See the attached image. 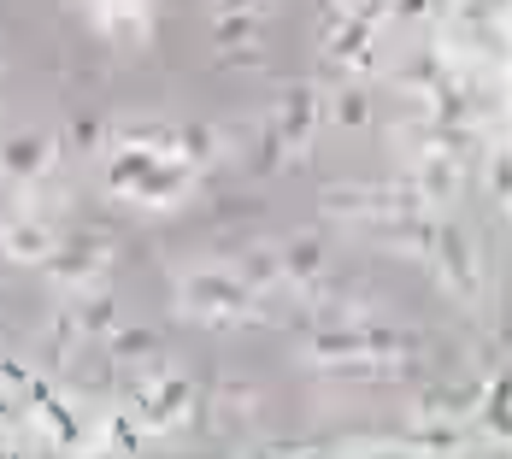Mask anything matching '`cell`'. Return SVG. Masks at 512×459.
I'll return each instance as SVG.
<instances>
[{
    "instance_id": "cell-11",
    "label": "cell",
    "mask_w": 512,
    "mask_h": 459,
    "mask_svg": "<svg viewBox=\"0 0 512 459\" xmlns=\"http://www.w3.org/2000/svg\"><path fill=\"white\" fill-rule=\"evenodd\" d=\"M460 177H465V159H454V153H418L412 195L418 201H448V195H460Z\"/></svg>"
},
{
    "instance_id": "cell-22",
    "label": "cell",
    "mask_w": 512,
    "mask_h": 459,
    "mask_svg": "<svg viewBox=\"0 0 512 459\" xmlns=\"http://www.w3.org/2000/svg\"><path fill=\"white\" fill-rule=\"evenodd\" d=\"M254 30H259V18H254V12H236V18H218V48H224V53H236V48H254Z\"/></svg>"
},
{
    "instance_id": "cell-20",
    "label": "cell",
    "mask_w": 512,
    "mask_h": 459,
    "mask_svg": "<svg viewBox=\"0 0 512 459\" xmlns=\"http://www.w3.org/2000/svg\"><path fill=\"white\" fill-rule=\"evenodd\" d=\"M477 401H483V430H507V383L501 377H489V383H477Z\"/></svg>"
},
{
    "instance_id": "cell-9",
    "label": "cell",
    "mask_w": 512,
    "mask_h": 459,
    "mask_svg": "<svg viewBox=\"0 0 512 459\" xmlns=\"http://www.w3.org/2000/svg\"><path fill=\"white\" fill-rule=\"evenodd\" d=\"M189 189H195V165H183V159L159 153L154 165H148V177L136 183V195H130V201H142V206H171V201H183Z\"/></svg>"
},
{
    "instance_id": "cell-19",
    "label": "cell",
    "mask_w": 512,
    "mask_h": 459,
    "mask_svg": "<svg viewBox=\"0 0 512 459\" xmlns=\"http://www.w3.org/2000/svg\"><path fill=\"white\" fill-rule=\"evenodd\" d=\"M30 395H36V407H42V418L53 424L59 448H77V442H83V436H77V418H71V412L59 407V401H53V389H42V383H30Z\"/></svg>"
},
{
    "instance_id": "cell-29",
    "label": "cell",
    "mask_w": 512,
    "mask_h": 459,
    "mask_svg": "<svg viewBox=\"0 0 512 459\" xmlns=\"http://www.w3.org/2000/svg\"><path fill=\"white\" fill-rule=\"evenodd\" d=\"M324 6H330V12H348V6H354V0H324Z\"/></svg>"
},
{
    "instance_id": "cell-26",
    "label": "cell",
    "mask_w": 512,
    "mask_h": 459,
    "mask_svg": "<svg viewBox=\"0 0 512 459\" xmlns=\"http://www.w3.org/2000/svg\"><path fill=\"white\" fill-rule=\"evenodd\" d=\"M418 448H436V454H448V448H460V436H454V430H424V436H418Z\"/></svg>"
},
{
    "instance_id": "cell-21",
    "label": "cell",
    "mask_w": 512,
    "mask_h": 459,
    "mask_svg": "<svg viewBox=\"0 0 512 459\" xmlns=\"http://www.w3.org/2000/svg\"><path fill=\"white\" fill-rule=\"evenodd\" d=\"M148 354H159V336H148V330H112V359L118 365L148 359Z\"/></svg>"
},
{
    "instance_id": "cell-13",
    "label": "cell",
    "mask_w": 512,
    "mask_h": 459,
    "mask_svg": "<svg viewBox=\"0 0 512 459\" xmlns=\"http://www.w3.org/2000/svg\"><path fill=\"white\" fill-rule=\"evenodd\" d=\"M312 359H318V365L365 359V324H324V330L312 336Z\"/></svg>"
},
{
    "instance_id": "cell-7",
    "label": "cell",
    "mask_w": 512,
    "mask_h": 459,
    "mask_svg": "<svg viewBox=\"0 0 512 459\" xmlns=\"http://www.w3.org/2000/svg\"><path fill=\"white\" fill-rule=\"evenodd\" d=\"M53 224L48 218H36V212H12V218H0V254L18 259V265H42L53 254Z\"/></svg>"
},
{
    "instance_id": "cell-1",
    "label": "cell",
    "mask_w": 512,
    "mask_h": 459,
    "mask_svg": "<svg viewBox=\"0 0 512 459\" xmlns=\"http://www.w3.org/2000/svg\"><path fill=\"white\" fill-rule=\"evenodd\" d=\"M183 312L212 318V324H236V318H254V289L230 271H201L183 283Z\"/></svg>"
},
{
    "instance_id": "cell-25",
    "label": "cell",
    "mask_w": 512,
    "mask_h": 459,
    "mask_svg": "<svg viewBox=\"0 0 512 459\" xmlns=\"http://www.w3.org/2000/svg\"><path fill=\"white\" fill-rule=\"evenodd\" d=\"M336 118H342V124H365V95H359V89H348V95L336 101Z\"/></svg>"
},
{
    "instance_id": "cell-16",
    "label": "cell",
    "mask_w": 512,
    "mask_h": 459,
    "mask_svg": "<svg viewBox=\"0 0 512 459\" xmlns=\"http://www.w3.org/2000/svg\"><path fill=\"white\" fill-rule=\"evenodd\" d=\"M118 148H148V153H171L177 148V124H124L112 136Z\"/></svg>"
},
{
    "instance_id": "cell-15",
    "label": "cell",
    "mask_w": 512,
    "mask_h": 459,
    "mask_svg": "<svg viewBox=\"0 0 512 459\" xmlns=\"http://www.w3.org/2000/svg\"><path fill=\"white\" fill-rule=\"evenodd\" d=\"M171 159H183V165H212L218 159V130L212 124H177V148H171Z\"/></svg>"
},
{
    "instance_id": "cell-14",
    "label": "cell",
    "mask_w": 512,
    "mask_h": 459,
    "mask_svg": "<svg viewBox=\"0 0 512 459\" xmlns=\"http://www.w3.org/2000/svg\"><path fill=\"white\" fill-rule=\"evenodd\" d=\"M418 412H424L430 424L460 418V412H477V383H430L424 401H418Z\"/></svg>"
},
{
    "instance_id": "cell-18",
    "label": "cell",
    "mask_w": 512,
    "mask_h": 459,
    "mask_svg": "<svg viewBox=\"0 0 512 459\" xmlns=\"http://www.w3.org/2000/svg\"><path fill=\"white\" fill-rule=\"evenodd\" d=\"M71 318H77V330H83V336H112V295H106V283H95V289H89V301L77 306Z\"/></svg>"
},
{
    "instance_id": "cell-4",
    "label": "cell",
    "mask_w": 512,
    "mask_h": 459,
    "mask_svg": "<svg viewBox=\"0 0 512 459\" xmlns=\"http://www.w3.org/2000/svg\"><path fill=\"white\" fill-rule=\"evenodd\" d=\"M430 265L442 271V283L460 295V301H477L483 295V271H477V254H471V242H465L460 230H436V242H430Z\"/></svg>"
},
{
    "instance_id": "cell-8",
    "label": "cell",
    "mask_w": 512,
    "mask_h": 459,
    "mask_svg": "<svg viewBox=\"0 0 512 459\" xmlns=\"http://www.w3.org/2000/svg\"><path fill=\"white\" fill-rule=\"evenodd\" d=\"M95 24H101L106 42L136 48V42L154 36V6L148 0H95Z\"/></svg>"
},
{
    "instance_id": "cell-23",
    "label": "cell",
    "mask_w": 512,
    "mask_h": 459,
    "mask_svg": "<svg viewBox=\"0 0 512 459\" xmlns=\"http://www.w3.org/2000/svg\"><path fill=\"white\" fill-rule=\"evenodd\" d=\"M112 448H118V454H136V448H142L136 418H112Z\"/></svg>"
},
{
    "instance_id": "cell-10",
    "label": "cell",
    "mask_w": 512,
    "mask_h": 459,
    "mask_svg": "<svg viewBox=\"0 0 512 459\" xmlns=\"http://www.w3.org/2000/svg\"><path fill=\"white\" fill-rule=\"evenodd\" d=\"M312 118H318V95H312L307 83H295V89L283 95V106H277V118H271V130H277L283 153H301V148H307Z\"/></svg>"
},
{
    "instance_id": "cell-17",
    "label": "cell",
    "mask_w": 512,
    "mask_h": 459,
    "mask_svg": "<svg viewBox=\"0 0 512 459\" xmlns=\"http://www.w3.org/2000/svg\"><path fill=\"white\" fill-rule=\"evenodd\" d=\"M236 277H242V283H248V289H277V283H283V259L277 254H265V248H248V254H242V271H236Z\"/></svg>"
},
{
    "instance_id": "cell-3",
    "label": "cell",
    "mask_w": 512,
    "mask_h": 459,
    "mask_svg": "<svg viewBox=\"0 0 512 459\" xmlns=\"http://www.w3.org/2000/svg\"><path fill=\"white\" fill-rule=\"evenodd\" d=\"M42 271L65 289H95V283H106V248H95L89 236H65V242H53Z\"/></svg>"
},
{
    "instance_id": "cell-2",
    "label": "cell",
    "mask_w": 512,
    "mask_h": 459,
    "mask_svg": "<svg viewBox=\"0 0 512 459\" xmlns=\"http://www.w3.org/2000/svg\"><path fill=\"white\" fill-rule=\"evenodd\" d=\"M136 407H142V430L148 436L183 430L189 412H195V383L189 377H142L136 383Z\"/></svg>"
},
{
    "instance_id": "cell-24",
    "label": "cell",
    "mask_w": 512,
    "mask_h": 459,
    "mask_svg": "<svg viewBox=\"0 0 512 459\" xmlns=\"http://www.w3.org/2000/svg\"><path fill=\"white\" fill-rule=\"evenodd\" d=\"M489 195H495V201H507V153H501V148L489 153Z\"/></svg>"
},
{
    "instance_id": "cell-28",
    "label": "cell",
    "mask_w": 512,
    "mask_h": 459,
    "mask_svg": "<svg viewBox=\"0 0 512 459\" xmlns=\"http://www.w3.org/2000/svg\"><path fill=\"white\" fill-rule=\"evenodd\" d=\"M259 6H265V0H218V18H236V12H254L259 18Z\"/></svg>"
},
{
    "instance_id": "cell-5",
    "label": "cell",
    "mask_w": 512,
    "mask_h": 459,
    "mask_svg": "<svg viewBox=\"0 0 512 459\" xmlns=\"http://www.w3.org/2000/svg\"><path fill=\"white\" fill-rule=\"evenodd\" d=\"M53 153H59V142H53L48 130H12L6 142H0V177H12V183H42L53 165Z\"/></svg>"
},
{
    "instance_id": "cell-12",
    "label": "cell",
    "mask_w": 512,
    "mask_h": 459,
    "mask_svg": "<svg viewBox=\"0 0 512 459\" xmlns=\"http://www.w3.org/2000/svg\"><path fill=\"white\" fill-rule=\"evenodd\" d=\"M277 259H283V283H289V289L324 283V242H318V236H295Z\"/></svg>"
},
{
    "instance_id": "cell-27",
    "label": "cell",
    "mask_w": 512,
    "mask_h": 459,
    "mask_svg": "<svg viewBox=\"0 0 512 459\" xmlns=\"http://www.w3.org/2000/svg\"><path fill=\"white\" fill-rule=\"evenodd\" d=\"M430 6H436V0H389L395 18H430Z\"/></svg>"
},
{
    "instance_id": "cell-6",
    "label": "cell",
    "mask_w": 512,
    "mask_h": 459,
    "mask_svg": "<svg viewBox=\"0 0 512 459\" xmlns=\"http://www.w3.org/2000/svg\"><path fill=\"white\" fill-rule=\"evenodd\" d=\"M371 36H377V18H365V12H330L324 59L330 65H371Z\"/></svg>"
}]
</instances>
